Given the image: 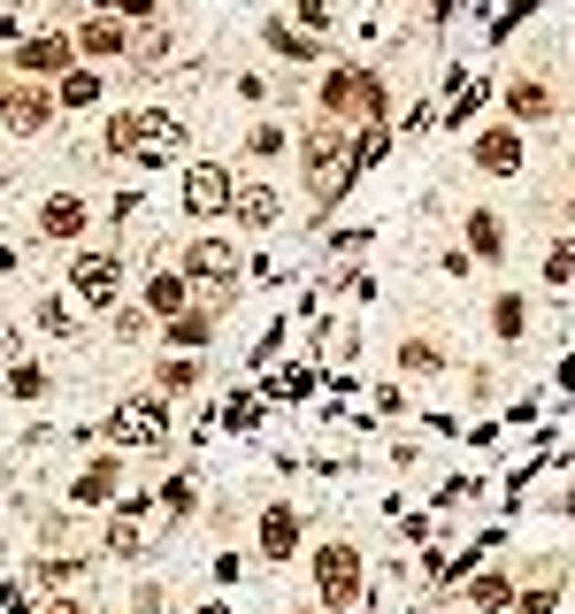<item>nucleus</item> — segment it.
Here are the masks:
<instances>
[{
    "mask_svg": "<svg viewBox=\"0 0 575 614\" xmlns=\"http://www.w3.org/2000/svg\"><path fill=\"white\" fill-rule=\"evenodd\" d=\"M108 154H124V161H177L184 154V124L161 116V108H131V116L108 124Z\"/></svg>",
    "mask_w": 575,
    "mask_h": 614,
    "instance_id": "f257e3e1",
    "label": "nucleus"
},
{
    "mask_svg": "<svg viewBox=\"0 0 575 614\" xmlns=\"http://www.w3.org/2000/svg\"><path fill=\"white\" fill-rule=\"evenodd\" d=\"M345 184H353V147H345V131H315V139H307V192H315V208L330 215V200H345Z\"/></svg>",
    "mask_w": 575,
    "mask_h": 614,
    "instance_id": "f03ea898",
    "label": "nucleus"
},
{
    "mask_svg": "<svg viewBox=\"0 0 575 614\" xmlns=\"http://www.w3.org/2000/svg\"><path fill=\"white\" fill-rule=\"evenodd\" d=\"M315 600H322V607H353V600H361V553H353L345 538H330V546L315 553Z\"/></svg>",
    "mask_w": 575,
    "mask_h": 614,
    "instance_id": "7ed1b4c3",
    "label": "nucleus"
},
{
    "mask_svg": "<svg viewBox=\"0 0 575 614\" xmlns=\"http://www.w3.org/2000/svg\"><path fill=\"white\" fill-rule=\"evenodd\" d=\"M108 438H116V446H161V438H169V407H161V400H146V392L116 400Z\"/></svg>",
    "mask_w": 575,
    "mask_h": 614,
    "instance_id": "20e7f679",
    "label": "nucleus"
},
{
    "mask_svg": "<svg viewBox=\"0 0 575 614\" xmlns=\"http://www.w3.org/2000/svg\"><path fill=\"white\" fill-rule=\"evenodd\" d=\"M231 200H238V184H231V169L223 161H192L184 169V208L207 223V215H231Z\"/></svg>",
    "mask_w": 575,
    "mask_h": 614,
    "instance_id": "39448f33",
    "label": "nucleus"
},
{
    "mask_svg": "<svg viewBox=\"0 0 575 614\" xmlns=\"http://www.w3.org/2000/svg\"><path fill=\"white\" fill-rule=\"evenodd\" d=\"M70 293L85 307H108L124 293V262H116V254H77V262H70Z\"/></svg>",
    "mask_w": 575,
    "mask_h": 614,
    "instance_id": "423d86ee",
    "label": "nucleus"
},
{
    "mask_svg": "<svg viewBox=\"0 0 575 614\" xmlns=\"http://www.w3.org/2000/svg\"><path fill=\"white\" fill-rule=\"evenodd\" d=\"M184 269H192L207 293H231V285H238V246H231V239H192V246H184Z\"/></svg>",
    "mask_w": 575,
    "mask_h": 614,
    "instance_id": "0eeeda50",
    "label": "nucleus"
},
{
    "mask_svg": "<svg viewBox=\"0 0 575 614\" xmlns=\"http://www.w3.org/2000/svg\"><path fill=\"white\" fill-rule=\"evenodd\" d=\"M46 116H54V100H46V93H31V85H0V124H8L15 139L46 131Z\"/></svg>",
    "mask_w": 575,
    "mask_h": 614,
    "instance_id": "6e6552de",
    "label": "nucleus"
},
{
    "mask_svg": "<svg viewBox=\"0 0 575 614\" xmlns=\"http://www.w3.org/2000/svg\"><path fill=\"white\" fill-rule=\"evenodd\" d=\"M231 215H238L246 231H277V223H285V200H277V184H238Z\"/></svg>",
    "mask_w": 575,
    "mask_h": 614,
    "instance_id": "1a4fd4ad",
    "label": "nucleus"
},
{
    "mask_svg": "<svg viewBox=\"0 0 575 614\" xmlns=\"http://www.w3.org/2000/svg\"><path fill=\"white\" fill-rule=\"evenodd\" d=\"M139 546H146V499H124V515L108 522V553H116V561H131Z\"/></svg>",
    "mask_w": 575,
    "mask_h": 614,
    "instance_id": "9d476101",
    "label": "nucleus"
},
{
    "mask_svg": "<svg viewBox=\"0 0 575 614\" xmlns=\"http://www.w3.org/2000/svg\"><path fill=\"white\" fill-rule=\"evenodd\" d=\"M15 70H31V77L62 70V77H70V39H23V46H15Z\"/></svg>",
    "mask_w": 575,
    "mask_h": 614,
    "instance_id": "9b49d317",
    "label": "nucleus"
},
{
    "mask_svg": "<svg viewBox=\"0 0 575 614\" xmlns=\"http://www.w3.org/2000/svg\"><path fill=\"white\" fill-rule=\"evenodd\" d=\"M39 231H46V239H77V231H85V200H77V192H54V200L39 208Z\"/></svg>",
    "mask_w": 575,
    "mask_h": 614,
    "instance_id": "f8f14e48",
    "label": "nucleus"
},
{
    "mask_svg": "<svg viewBox=\"0 0 575 614\" xmlns=\"http://www.w3.org/2000/svg\"><path fill=\"white\" fill-rule=\"evenodd\" d=\"M476 161H483L491 177L522 169V131H483V139H476Z\"/></svg>",
    "mask_w": 575,
    "mask_h": 614,
    "instance_id": "ddd939ff",
    "label": "nucleus"
},
{
    "mask_svg": "<svg viewBox=\"0 0 575 614\" xmlns=\"http://www.w3.org/2000/svg\"><path fill=\"white\" fill-rule=\"evenodd\" d=\"M468 246H476V262H507V223L483 208V215H468Z\"/></svg>",
    "mask_w": 575,
    "mask_h": 614,
    "instance_id": "4468645a",
    "label": "nucleus"
},
{
    "mask_svg": "<svg viewBox=\"0 0 575 614\" xmlns=\"http://www.w3.org/2000/svg\"><path fill=\"white\" fill-rule=\"evenodd\" d=\"M108 491H116V460H93V468H77V484H70L77 507H108Z\"/></svg>",
    "mask_w": 575,
    "mask_h": 614,
    "instance_id": "2eb2a0df",
    "label": "nucleus"
},
{
    "mask_svg": "<svg viewBox=\"0 0 575 614\" xmlns=\"http://www.w3.org/2000/svg\"><path fill=\"white\" fill-rule=\"evenodd\" d=\"M291 546H299V522H291V507H269V515H262V553H269V561H285Z\"/></svg>",
    "mask_w": 575,
    "mask_h": 614,
    "instance_id": "dca6fc26",
    "label": "nucleus"
},
{
    "mask_svg": "<svg viewBox=\"0 0 575 614\" xmlns=\"http://www.w3.org/2000/svg\"><path fill=\"white\" fill-rule=\"evenodd\" d=\"M46 384H54V377H46L39 361H8V400H46Z\"/></svg>",
    "mask_w": 575,
    "mask_h": 614,
    "instance_id": "f3484780",
    "label": "nucleus"
},
{
    "mask_svg": "<svg viewBox=\"0 0 575 614\" xmlns=\"http://www.w3.org/2000/svg\"><path fill=\"white\" fill-rule=\"evenodd\" d=\"M169 338H177V346H207V338H215V315H207V307H192V315H177V322H169Z\"/></svg>",
    "mask_w": 575,
    "mask_h": 614,
    "instance_id": "a211bd4d",
    "label": "nucleus"
},
{
    "mask_svg": "<svg viewBox=\"0 0 575 614\" xmlns=\"http://www.w3.org/2000/svg\"><path fill=\"white\" fill-rule=\"evenodd\" d=\"M62 100H70V108H93V100H100V70H70V77H62Z\"/></svg>",
    "mask_w": 575,
    "mask_h": 614,
    "instance_id": "6ab92c4d",
    "label": "nucleus"
},
{
    "mask_svg": "<svg viewBox=\"0 0 575 614\" xmlns=\"http://www.w3.org/2000/svg\"><path fill=\"white\" fill-rule=\"evenodd\" d=\"M507 108H514V116H545V108H553V93H545L537 77H522V85L507 93Z\"/></svg>",
    "mask_w": 575,
    "mask_h": 614,
    "instance_id": "aec40b11",
    "label": "nucleus"
},
{
    "mask_svg": "<svg viewBox=\"0 0 575 614\" xmlns=\"http://www.w3.org/2000/svg\"><path fill=\"white\" fill-rule=\"evenodd\" d=\"M522 322H530V307L514 300V293H507V300H491V330H499V338H522Z\"/></svg>",
    "mask_w": 575,
    "mask_h": 614,
    "instance_id": "412c9836",
    "label": "nucleus"
},
{
    "mask_svg": "<svg viewBox=\"0 0 575 614\" xmlns=\"http://www.w3.org/2000/svg\"><path fill=\"white\" fill-rule=\"evenodd\" d=\"M146 307H153V315H177V307H184V277H153V285H146Z\"/></svg>",
    "mask_w": 575,
    "mask_h": 614,
    "instance_id": "4be33fe9",
    "label": "nucleus"
},
{
    "mask_svg": "<svg viewBox=\"0 0 575 614\" xmlns=\"http://www.w3.org/2000/svg\"><path fill=\"white\" fill-rule=\"evenodd\" d=\"M246 154H254V161H277V154H285V131H277V124H254V131H246Z\"/></svg>",
    "mask_w": 575,
    "mask_h": 614,
    "instance_id": "5701e85b",
    "label": "nucleus"
},
{
    "mask_svg": "<svg viewBox=\"0 0 575 614\" xmlns=\"http://www.w3.org/2000/svg\"><path fill=\"white\" fill-rule=\"evenodd\" d=\"M153 384H161V392H192V384H200V369H192V361H161V369H153Z\"/></svg>",
    "mask_w": 575,
    "mask_h": 614,
    "instance_id": "b1692460",
    "label": "nucleus"
},
{
    "mask_svg": "<svg viewBox=\"0 0 575 614\" xmlns=\"http://www.w3.org/2000/svg\"><path fill=\"white\" fill-rule=\"evenodd\" d=\"M39 330H46V338H70V330H77V315H70L62 300H39Z\"/></svg>",
    "mask_w": 575,
    "mask_h": 614,
    "instance_id": "393cba45",
    "label": "nucleus"
},
{
    "mask_svg": "<svg viewBox=\"0 0 575 614\" xmlns=\"http://www.w3.org/2000/svg\"><path fill=\"white\" fill-rule=\"evenodd\" d=\"M85 46H93V54H116V46H124V23H108V15L85 23Z\"/></svg>",
    "mask_w": 575,
    "mask_h": 614,
    "instance_id": "a878e982",
    "label": "nucleus"
},
{
    "mask_svg": "<svg viewBox=\"0 0 575 614\" xmlns=\"http://www.w3.org/2000/svg\"><path fill=\"white\" fill-rule=\"evenodd\" d=\"M507 600H514V584H507V576H483V584H476V607H483V614H499Z\"/></svg>",
    "mask_w": 575,
    "mask_h": 614,
    "instance_id": "bb28decb",
    "label": "nucleus"
},
{
    "mask_svg": "<svg viewBox=\"0 0 575 614\" xmlns=\"http://www.w3.org/2000/svg\"><path fill=\"white\" fill-rule=\"evenodd\" d=\"M161 507H169V515H192V484H184V476H169V491H161Z\"/></svg>",
    "mask_w": 575,
    "mask_h": 614,
    "instance_id": "cd10ccee",
    "label": "nucleus"
},
{
    "mask_svg": "<svg viewBox=\"0 0 575 614\" xmlns=\"http://www.w3.org/2000/svg\"><path fill=\"white\" fill-rule=\"evenodd\" d=\"M70 576H77V561H70V553H54V561H39V584H70Z\"/></svg>",
    "mask_w": 575,
    "mask_h": 614,
    "instance_id": "c85d7f7f",
    "label": "nucleus"
},
{
    "mask_svg": "<svg viewBox=\"0 0 575 614\" xmlns=\"http://www.w3.org/2000/svg\"><path fill=\"white\" fill-rule=\"evenodd\" d=\"M545 277H553V285H568V277H575V246H553V262H545Z\"/></svg>",
    "mask_w": 575,
    "mask_h": 614,
    "instance_id": "c756f323",
    "label": "nucleus"
},
{
    "mask_svg": "<svg viewBox=\"0 0 575 614\" xmlns=\"http://www.w3.org/2000/svg\"><path fill=\"white\" fill-rule=\"evenodd\" d=\"M522 614H553V584H537V592L522 600Z\"/></svg>",
    "mask_w": 575,
    "mask_h": 614,
    "instance_id": "7c9ffc66",
    "label": "nucleus"
},
{
    "mask_svg": "<svg viewBox=\"0 0 575 614\" xmlns=\"http://www.w3.org/2000/svg\"><path fill=\"white\" fill-rule=\"evenodd\" d=\"M116 8H124V15H153L161 0H116Z\"/></svg>",
    "mask_w": 575,
    "mask_h": 614,
    "instance_id": "2f4dec72",
    "label": "nucleus"
},
{
    "mask_svg": "<svg viewBox=\"0 0 575 614\" xmlns=\"http://www.w3.org/2000/svg\"><path fill=\"white\" fill-rule=\"evenodd\" d=\"M39 614H85V607H77V600H46Z\"/></svg>",
    "mask_w": 575,
    "mask_h": 614,
    "instance_id": "473e14b6",
    "label": "nucleus"
},
{
    "mask_svg": "<svg viewBox=\"0 0 575 614\" xmlns=\"http://www.w3.org/2000/svg\"><path fill=\"white\" fill-rule=\"evenodd\" d=\"M0 361H15V330L8 322H0Z\"/></svg>",
    "mask_w": 575,
    "mask_h": 614,
    "instance_id": "72a5a7b5",
    "label": "nucleus"
},
{
    "mask_svg": "<svg viewBox=\"0 0 575 614\" xmlns=\"http://www.w3.org/2000/svg\"><path fill=\"white\" fill-rule=\"evenodd\" d=\"M299 614H322V607H299Z\"/></svg>",
    "mask_w": 575,
    "mask_h": 614,
    "instance_id": "f704fd0d",
    "label": "nucleus"
},
{
    "mask_svg": "<svg viewBox=\"0 0 575 614\" xmlns=\"http://www.w3.org/2000/svg\"><path fill=\"white\" fill-rule=\"evenodd\" d=\"M77 8H85V0H77Z\"/></svg>",
    "mask_w": 575,
    "mask_h": 614,
    "instance_id": "c9c22d12",
    "label": "nucleus"
},
{
    "mask_svg": "<svg viewBox=\"0 0 575 614\" xmlns=\"http://www.w3.org/2000/svg\"><path fill=\"white\" fill-rule=\"evenodd\" d=\"M0 546H8V538H0Z\"/></svg>",
    "mask_w": 575,
    "mask_h": 614,
    "instance_id": "e433bc0d",
    "label": "nucleus"
}]
</instances>
